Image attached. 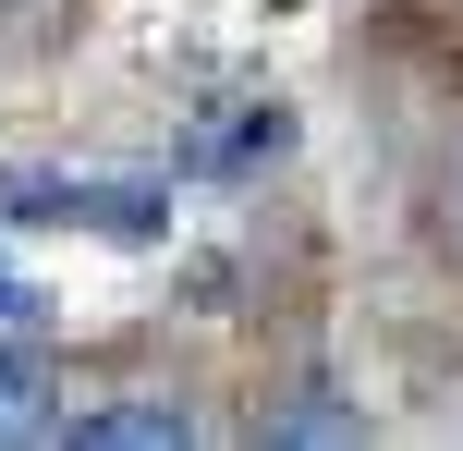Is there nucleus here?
Wrapping results in <instances>:
<instances>
[{
  "mask_svg": "<svg viewBox=\"0 0 463 451\" xmlns=\"http://www.w3.org/2000/svg\"><path fill=\"white\" fill-rule=\"evenodd\" d=\"M61 439V366L37 354V330H0V451Z\"/></svg>",
  "mask_w": 463,
  "mask_h": 451,
  "instance_id": "7ed1b4c3",
  "label": "nucleus"
},
{
  "mask_svg": "<svg viewBox=\"0 0 463 451\" xmlns=\"http://www.w3.org/2000/svg\"><path fill=\"white\" fill-rule=\"evenodd\" d=\"M61 439L73 451H184L195 403H171V390H146V403H86V415H61Z\"/></svg>",
  "mask_w": 463,
  "mask_h": 451,
  "instance_id": "f03ea898",
  "label": "nucleus"
},
{
  "mask_svg": "<svg viewBox=\"0 0 463 451\" xmlns=\"http://www.w3.org/2000/svg\"><path fill=\"white\" fill-rule=\"evenodd\" d=\"M0 208L13 220H73V232H110V244L171 232V183H135V171H0Z\"/></svg>",
  "mask_w": 463,
  "mask_h": 451,
  "instance_id": "f257e3e1",
  "label": "nucleus"
},
{
  "mask_svg": "<svg viewBox=\"0 0 463 451\" xmlns=\"http://www.w3.org/2000/svg\"><path fill=\"white\" fill-rule=\"evenodd\" d=\"M269 439H280V451H317V439H366V415H354V403H280V415H269Z\"/></svg>",
  "mask_w": 463,
  "mask_h": 451,
  "instance_id": "20e7f679",
  "label": "nucleus"
},
{
  "mask_svg": "<svg viewBox=\"0 0 463 451\" xmlns=\"http://www.w3.org/2000/svg\"><path fill=\"white\" fill-rule=\"evenodd\" d=\"M0 330H49V281L0 257Z\"/></svg>",
  "mask_w": 463,
  "mask_h": 451,
  "instance_id": "39448f33",
  "label": "nucleus"
}]
</instances>
